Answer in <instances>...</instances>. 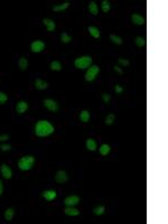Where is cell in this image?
Masks as SVG:
<instances>
[{
  "mask_svg": "<svg viewBox=\"0 0 168 224\" xmlns=\"http://www.w3.org/2000/svg\"><path fill=\"white\" fill-rule=\"evenodd\" d=\"M54 127L46 120H39L35 126V134L38 137H48L54 132Z\"/></svg>",
  "mask_w": 168,
  "mask_h": 224,
  "instance_id": "obj_1",
  "label": "cell"
},
{
  "mask_svg": "<svg viewBox=\"0 0 168 224\" xmlns=\"http://www.w3.org/2000/svg\"><path fill=\"white\" fill-rule=\"evenodd\" d=\"M34 164H35V158L30 155L24 156L18 160V167L21 170H29L33 168Z\"/></svg>",
  "mask_w": 168,
  "mask_h": 224,
  "instance_id": "obj_2",
  "label": "cell"
},
{
  "mask_svg": "<svg viewBox=\"0 0 168 224\" xmlns=\"http://www.w3.org/2000/svg\"><path fill=\"white\" fill-rule=\"evenodd\" d=\"M92 65V57L91 56H81V57H77L74 61V66L76 69H87Z\"/></svg>",
  "mask_w": 168,
  "mask_h": 224,
  "instance_id": "obj_3",
  "label": "cell"
},
{
  "mask_svg": "<svg viewBox=\"0 0 168 224\" xmlns=\"http://www.w3.org/2000/svg\"><path fill=\"white\" fill-rule=\"evenodd\" d=\"M99 72H100L99 66H96V65H91V66L87 69L86 73H85V80H86L87 82H92V81H94V78H95L96 75L99 74Z\"/></svg>",
  "mask_w": 168,
  "mask_h": 224,
  "instance_id": "obj_4",
  "label": "cell"
},
{
  "mask_svg": "<svg viewBox=\"0 0 168 224\" xmlns=\"http://www.w3.org/2000/svg\"><path fill=\"white\" fill-rule=\"evenodd\" d=\"M30 49L33 53H40L45 49V43L43 40H35L31 43Z\"/></svg>",
  "mask_w": 168,
  "mask_h": 224,
  "instance_id": "obj_5",
  "label": "cell"
},
{
  "mask_svg": "<svg viewBox=\"0 0 168 224\" xmlns=\"http://www.w3.org/2000/svg\"><path fill=\"white\" fill-rule=\"evenodd\" d=\"M44 107L47 110L52 111V112H57V110H58V104L56 103V101L52 100V99L44 100Z\"/></svg>",
  "mask_w": 168,
  "mask_h": 224,
  "instance_id": "obj_6",
  "label": "cell"
},
{
  "mask_svg": "<svg viewBox=\"0 0 168 224\" xmlns=\"http://www.w3.org/2000/svg\"><path fill=\"white\" fill-rule=\"evenodd\" d=\"M79 202H80V197L77 195H69L64 199V204L66 206H74V205L79 204Z\"/></svg>",
  "mask_w": 168,
  "mask_h": 224,
  "instance_id": "obj_7",
  "label": "cell"
},
{
  "mask_svg": "<svg viewBox=\"0 0 168 224\" xmlns=\"http://www.w3.org/2000/svg\"><path fill=\"white\" fill-rule=\"evenodd\" d=\"M55 182L58 184H63V183L67 182V174L64 170H58L55 175Z\"/></svg>",
  "mask_w": 168,
  "mask_h": 224,
  "instance_id": "obj_8",
  "label": "cell"
},
{
  "mask_svg": "<svg viewBox=\"0 0 168 224\" xmlns=\"http://www.w3.org/2000/svg\"><path fill=\"white\" fill-rule=\"evenodd\" d=\"M0 172H1V175L7 179L11 178V176H13L11 169L9 168V166H7V165H5V164H2V165L0 166Z\"/></svg>",
  "mask_w": 168,
  "mask_h": 224,
  "instance_id": "obj_9",
  "label": "cell"
},
{
  "mask_svg": "<svg viewBox=\"0 0 168 224\" xmlns=\"http://www.w3.org/2000/svg\"><path fill=\"white\" fill-rule=\"evenodd\" d=\"M43 24L45 25L47 32H54L56 28V25L54 23V20L50 19V18H44L43 19Z\"/></svg>",
  "mask_w": 168,
  "mask_h": 224,
  "instance_id": "obj_10",
  "label": "cell"
},
{
  "mask_svg": "<svg viewBox=\"0 0 168 224\" xmlns=\"http://www.w3.org/2000/svg\"><path fill=\"white\" fill-rule=\"evenodd\" d=\"M28 109V103L25 102V101H19L17 103V105H16V111L18 112L19 114H23V113H25L26 111Z\"/></svg>",
  "mask_w": 168,
  "mask_h": 224,
  "instance_id": "obj_11",
  "label": "cell"
},
{
  "mask_svg": "<svg viewBox=\"0 0 168 224\" xmlns=\"http://www.w3.org/2000/svg\"><path fill=\"white\" fill-rule=\"evenodd\" d=\"M131 20H132V23H133L135 25H138V26L143 25L145 21H146L142 16H140V15H138V13H133V15L131 16Z\"/></svg>",
  "mask_w": 168,
  "mask_h": 224,
  "instance_id": "obj_12",
  "label": "cell"
},
{
  "mask_svg": "<svg viewBox=\"0 0 168 224\" xmlns=\"http://www.w3.org/2000/svg\"><path fill=\"white\" fill-rule=\"evenodd\" d=\"M56 196H57V194H56L55 191L48 189V191L43 192V197L46 199V201H54V199H56Z\"/></svg>",
  "mask_w": 168,
  "mask_h": 224,
  "instance_id": "obj_13",
  "label": "cell"
},
{
  "mask_svg": "<svg viewBox=\"0 0 168 224\" xmlns=\"http://www.w3.org/2000/svg\"><path fill=\"white\" fill-rule=\"evenodd\" d=\"M64 213L69 216H77L80 214V211L77 208H74L73 206H67L65 210H64Z\"/></svg>",
  "mask_w": 168,
  "mask_h": 224,
  "instance_id": "obj_14",
  "label": "cell"
},
{
  "mask_svg": "<svg viewBox=\"0 0 168 224\" xmlns=\"http://www.w3.org/2000/svg\"><path fill=\"white\" fill-rule=\"evenodd\" d=\"M35 88L37 90H45L48 88V83L44 80H40V78H37L35 81Z\"/></svg>",
  "mask_w": 168,
  "mask_h": 224,
  "instance_id": "obj_15",
  "label": "cell"
},
{
  "mask_svg": "<svg viewBox=\"0 0 168 224\" xmlns=\"http://www.w3.org/2000/svg\"><path fill=\"white\" fill-rule=\"evenodd\" d=\"M87 30L90 33V35L94 37V38H100V36H101V33L100 30L96 28V27H94V26H90L89 28H87Z\"/></svg>",
  "mask_w": 168,
  "mask_h": 224,
  "instance_id": "obj_16",
  "label": "cell"
},
{
  "mask_svg": "<svg viewBox=\"0 0 168 224\" xmlns=\"http://www.w3.org/2000/svg\"><path fill=\"white\" fill-rule=\"evenodd\" d=\"M89 10H90V13H92L93 16H96L99 13V8H98V5L94 2V1H91L89 4Z\"/></svg>",
  "mask_w": 168,
  "mask_h": 224,
  "instance_id": "obj_17",
  "label": "cell"
},
{
  "mask_svg": "<svg viewBox=\"0 0 168 224\" xmlns=\"http://www.w3.org/2000/svg\"><path fill=\"white\" fill-rule=\"evenodd\" d=\"M110 150H111V148L109 145H106V143H103V145H101L99 148V151L100 154L102 155V156H108L109 153H110Z\"/></svg>",
  "mask_w": 168,
  "mask_h": 224,
  "instance_id": "obj_18",
  "label": "cell"
},
{
  "mask_svg": "<svg viewBox=\"0 0 168 224\" xmlns=\"http://www.w3.org/2000/svg\"><path fill=\"white\" fill-rule=\"evenodd\" d=\"M86 148L87 150H90V151H94V150H96V142L94 139H91V138H89L86 140Z\"/></svg>",
  "mask_w": 168,
  "mask_h": 224,
  "instance_id": "obj_19",
  "label": "cell"
},
{
  "mask_svg": "<svg viewBox=\"0 0 168 224\" xmlns=\"http://www.w3.org/2000/svg\"><path fill=\"white\" fill-rule=\"evenodd\" d=\"M80 120H81L82 122H84V123L90 121V112H89L87 110L81 111V113H80Z\"/></svg>",
  "mask_w": 168,
  "mask_h": 224,
  "instance_id": "obj_20",
  "label": "cell"
},
{
  "mask_svg": "<svg viewBox=\"0 0 168 224\" xmlns=\"http://www.w3.org/2000/svg\"><path fill=\"white\" fill-rule=\"evenodd\" d=\"M28 59L26 57H20L19 58V62H18V65L19 67H20V70L21 71H26L27 70V67H28Z\"/></svg>",
  "mask_w": 168,
  "mask_h": 224,
  "instance_id": "obj_21",
  "label": "cell"
},
{
  "mask_svg": "<svg viewBox=\"0 0 168 224\" xmlns=\"http://www.w3.org/2000/svg\"><path fill=\"white\" fill-rule=\"evenodd\" d=\"M69 6V2H64L62 5H57V6H54L53 7V10L54 11H63V10H65V9H67Z\"/></svg>",
  "mask_w": 168,
  "mask_h": 224,
  "instance_id": "obj_22",
  "label": "cell"
},
{
  "mask_svg": "<svg viewBox=\"0 0 168 224\" xmlns=\"http://www.w3.org/2000/svg\"><path fill=\"white\" fill-rule=\"evenodd\" d=\"M101 8H102V11H103V13H109L110 9H111L110 2H109L108 0H103L102 4H101Z\"/></svg>",
  "mask_w": 168,
  "mask_h": 224,
  "instance_id": "obj_23",
  "label": "cell"
},
{
  "mask_svg": "<svg viewBox=\"0 0 168 224\" xmlns=\"http://www.w3.org/2000/svg\"><path fill=\"white\" fill-rule=\"evenodd\" d=\"M110 40H111L112 43H114V44H117V45H122V43H123L121 37H119V36L114 35V34H111V35H110Z\"/></svg>",
  "mask_w": 168,
  "mask_h": 224,
  "instance_id": "obj_24",
  "label": "cell"
},
{
  "mask_svg": "<svg viewBox=\"0 0 168 224\" xmlns=\"http://www.w3.org/2000/svg\"><path fill=\"white\" fill-rule=\"evenodd\" d=\"M5 218H6V221H11L13 218V208H7L6 210V213H5Z\"/></svg>",
  "mask_w": 168,
  "mask_h": 224,
  "instance_id": "obj_25",
  "label": "cell"
},
{
  "mask_svg": "<svg viewBox=\"0 0 168 224\" xmlns=\"http://www.w3.org/2000/svg\"><path fill=\"white\" fill-rule=\"evenodd\" d=\"M61 40H62L63 43H65V44H69V42L72 40V37L69 36L67 33H62L61 34Z\"/></svg>",
  "mask_w": 168,
  "mask_h": 224,
  "instance_id": "obj_26",
  "label": "cell"
},
{
  "mask_svg": "<svg viewBox=\"0 0 168 224\" xmlns=\"http://www.w3.org/2000/svg\"><path fill=\"white\" fill-rule=\"evenodd\" d=\"M50 70L53 71H61L62 70V65L60 62H57V61H53L52 63H50Z\"/></svg>",
  "mask_w": 168,
  "mask_h": 224,
  "instance_id": "obj_27",
  "label": "cell"
},
{
  "mask_svg": "<svg viewBox=\"0 0 168 224\" xmlns=\"http://www.w3.org/2000/svg\"><path fill=\"white\" fill-rule=\"evenodd\" d=\"M106 211V208H104V206H102V205H100V206H96V207H94L93 210V213L95 215H102L103 213Z\"/></svg>",
  "mask_w": 168,
  "mask_h": 224,
  "instance_id": "obj_28",
  "label": "cell"
},
{
  "mask_svg": "<svg viewBox=\"0 0 168 224\" xmlns=\"http://www.w3.org/2000/svg\"><path fill=\"white\" fill-rule=\"evenodd\" d=\"M135 43L138 47H143V46H146V39L143 37H137L135 39Z\"/></svg>",
  "mask_w": 168,
  "mask_h": 224,
  "instance_id": "obj_29",
  "label": "cell"
},
{
  "mask_svg": "<svg viewBox=\"0 0 168 224\" xmlns=\"http://www.w3.org/2000/svg\"><path fill=\"white\" fill-rule=\"evenodd\" d=\"M114 119H116V115L113 114V113L109 114L106 118V124H108V126H111L112 123L114 122Z\"/></svg>",
  "mask_w": 168,
  "mask_h": 224,
  "instance_id": "obj_30",
  "label": "cell"
},
{
  "mask_svg": "<svg viewBox=\"0 0 168 224\" xmlns=\"http://www.w3.org/2000/svg\"><path fill=\"white\" fill-rule=\"evenodd\" d=\"M119 64L121 65V66H129L130 65V62L128 61V59H125V58H119Z\"/></svg>",
  "mask_w": 168,
  "mask_h": 224,
  "instance_id": "obj_31",
  "label": "cell"
},
{
  "mask_svg": "<svg viewBox=\"0 0 168 224\" xmlns=\"http://www.w3.org/2000/svg\"><path fill=\"white\" fill-rule=\"evenodd\" d=\"M8 100V96L7 94H5L4 92H0V104H5Z\"/></svg>",
  "mask_w": 168,
  "mask_h": 224,
  "instance_id": "obj_32",
  "label": "cell"
},
{
  "mask_svg": "<svg viewBox=\"0 0 168 224\" xmlns=\"http://www.w3.org/2000/svg\"><path fill=\"white\" fill-rule=\"evenodd\" d=\"M0 149H1L2 151H9V150L11 149V146H10V145H7V143H4V145L0 146Z\"/></svg>",
  "mask_w": 168,
  "mask_h": 224,
  "instance_id": "obj_33",
  "label": "cell"
},
{
  "mask_svg": "<svg viewBox=\"0 0 168 224\" xmlns=\"http://www.w3.org/2000/svg\"><path fill=\"white\" fill-rule=\"evenodd\" d=\"M102 99H103V101L106 103H109V101L111 100V95L108 94V93H103V94H102Z\"/></svg>",
  "mask_w": 168,
  "mask_h": 224,
  "instance_id": "obj_34",
  "label": "cell"
},
{
  "mask_svg": "<svg viewBox=\"0 0 168 224\" xmlns=\"http://www.w3.org/2000/svg\"><path fill=\"white\" fill-rule=\"evenodd\" d=\"M114 91L117 92V94H121V93H122V91H123V88H122L121 85L117 84V85L114 86Z\"/></svg>",
  "mask_w": 168,
  "mask_h": 224,
  "instance_id": "obj_35",
  "label": "cell"
},
{
  "mask_svg": "<svg viewBox=\"0 0 168 224\" xmlns=\"http://www.w3.org/2000/svg\"><path fill=\"white\" fill-rule=\"evenodd\" d=\"M113 70L116 71L117 73H119V74H123V70H122L121 67H119V66H117V65H114V66H113Z\"/></svg>",
  "mask_w": 168,
  "mask_h": 224,
  "instance_id": "obj_36",
  "label": "cell"
},
{
  "mask_svg": "<svg viewBox=\"0 0 168 224\" xmlns=\"http://www.w3.org/2000/svg\"><path fill=\"white\" fill-rule=\"evenodd\" d=\"M9 139V136L8 134H0V141H6Z\"/></svg>",
  "mask_w": 168,
  "mask_h": 224,
  "instance_id": "obj_37",
  "label": "cell"
},
{
  "mask_svg": "<svg viewBox=\"0 0 168 224\" xmlns=\"http://www.w3.org/2000/svg\"><path fill=\"white\" fill-rule=\"evenodd\" d=\"M2 193H4V184H2V182L0 180V195H2Z\"/></svg>",
  "mask_w": 168,
  "mask_h": 224,
  "instance_id": "obj_38",
  "label": "cell"
}]
</instances>
